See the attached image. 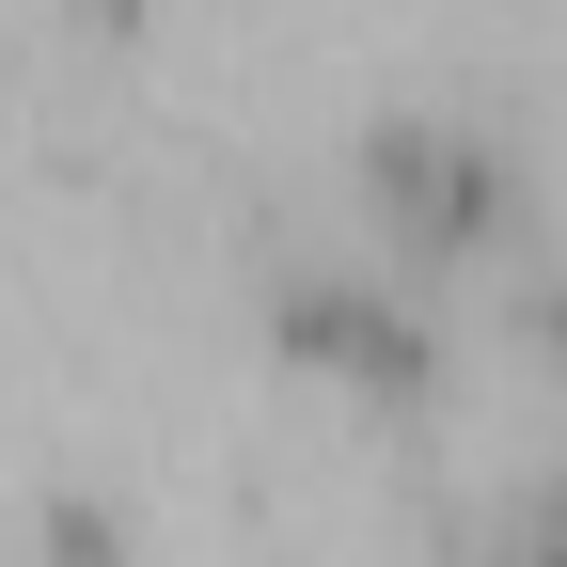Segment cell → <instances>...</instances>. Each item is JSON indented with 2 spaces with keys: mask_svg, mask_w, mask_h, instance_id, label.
<instances>
[{
  "mask_svg": "<svg viewBox=\"0 0 567 567\" xmlns=\"http://www.w3.org/2000/svg\"><path fill=\"white\" fill-rule=\"evenodd\" d=\"M284 347L300 363H331V379H363V394H425V331L394 316V300H363V284H284Z\"/></svg>",
  "mask_w": 567,
  "mask_h": 567,
  "instance_id": "2",
  "label": "cell"
},
{
  "mask_svg": "<svg viewBox=\"0 0 567 567\" xmlns=\"http://www.w3.org/2000/svg\"><path fill=\"white\" fill-rule=\"evenodd\" d=\"M80 17H95V32H126V17H142V0H80Z\"/></svg>",
  "mask_w": 567,
  "mask_h": 567,
  "instance_id": "5",
  "label": "cell"
},
{
  "mask_svg": "<svg viewBox=\"0 0 567 567\" xmlns=\"http://www.w3.org/2000/svg\"><path fill=\"white\" fill-rule=\"evenodd\" d=\"M536 347H567V284H536Z\"/></svg>",
  "mask_w": 567,
  "mask_h": 567,
  "instance_id": "4",
  "label": "cell"
},
{
  "mask_svg": "<svg viewBox=\"0 0 567 567\" xmlns=\"http://www.w3.org/2000/svg\"><path fill=\"white\" fill-rule=\"evenodd\" d=\"M363 205L410 237V252H488L520 221V174L488 158V142H457V126H379L363 142Z\"/></svg>",
  "mask_w": 567,
  "mask_h": 567,
  "instance_id": "1",
  "label": "cell"
},
{
  "mask_svg": "<svg viewBox=\"0 0 567 567\" xmlns=\"http://www.w3.org/2000/svg\"><path fill=\"white\" fill-rule=\"evenodd\" d=\"M48 567H126V536H111V505H48Z\"/></svg>",
  "mask_w": 567,
  "mask_h": 567,
  "instance_id": "3",
  "label": "cell"
}]
</instances>
